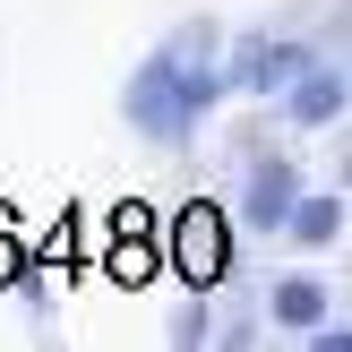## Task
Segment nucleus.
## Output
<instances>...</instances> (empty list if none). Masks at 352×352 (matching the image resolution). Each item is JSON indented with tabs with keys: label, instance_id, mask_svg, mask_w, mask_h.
Returning a JSON list of instances; mask_svg holds the SVG:
<instances>
[{
	"label": "nucleus",
	"instance_id": "nucleus-1",
	"mask_svg": "<svg viewBox=\"0 0 352 352\" xmlns=\"http://www.w3.org/2000/svg\"><path fill=\"white\" fill-rule=\"evenodd\" d=\"M215 95H223V69L189 60V43H172V52H155V60L129 78L120 112H129V129H146V138H172V146H181V138L198 129V112H206Z\"/></svg>",
	"mask_w": 352,
	"mask_h": 352
},
{
	"label": "nucleus",
	"instance_id": "nucleus-2",
	"mask_svg": "<svg viewBox=\"0 0 352 352\" xmlns=\"http://www.w3.org/2000/svg\"><path fill=\"white\" fill-rule=\"evenodd\" d=\"M172 267H181L189 284H223V275H232V223H223V206H181V223H172Z\"/></svg>",
	"mask_w": 352,
	"mask_h": 352
},
{
	"label": "nucleus",
	"instance_id": "nucleus-3",
	"mask_svg": "<svg viewBox=\"0 0 352 352\" xmlns=\"http://www.w3.org/2000/svg\"><path fill=\"white\" fill-rule=\"evenodd\" d=\"M292 198H301V164H292V155H250V164H241L232 223H250V232H284V206Z\"/></svg>",
	"mask_w": 352,
	"mask_h": 352
},
{
	"label": "nucleus",
	"instance_id": "nucleus-4",
	"mask_svg": "<svg viewBox=\"0 0 352 352\" xmlns=\"http://www.w3.org/2000/svg\"><path fill=\"white\" fill-rule=\"evenodd\" d=\"M318 60L309 43H241L232 52V69H223V86H250V95H284L301 69Z\"/></svg>",
	"mask_w": 352,
	"mask_h": 352
},
{
	"label": "nucleus",
	"instance_id": "nucleus-5",
	"mask_svg": "<svg viewBox=\"0 0 352 352\" xmlns=\"http://www.w3.org/2000/svg\"><path fill=\"white\" fill-rule=\"evenodd\" d=\"M284 112H292V129H327V120H344V69L309 60L301 78L284 86Z\"/></svg>",
	"mask_w": 352,
	"mask_h": 352
},
{
	"label": "nucleus",
	"instance_id": "nucleus-6",
	"mask_svg": "<svg viewBox=\"0 0 352 352\" xmlns=\"http://www.w3.org/2000/svg\"><path fill=\"white\" fill-rule=\"evenodd\" d=\"M284 232L301 241V250H336L344 241V198L336 189H301V198L284 206Z\"/></svg>",
	"mask_w": 352,
	"mask_h": 352
},
{
	"label": "nucleus",
	"instance_id": "nucleus-7",
	"mask_svg": "<svg viewBox=\"0 0 352 352\" xmlns=\"http://www.w3.org/2000/svg\"><path fill=\"white\" fill-rule=\"evenodd\" d=\"M267 318L284 327V336H309V327L327 318V284L318 275H275L267 284Z\"/></svg>",
	"mask_w": 352,
	"mask_h": 352
},
{
	"label": "nucleus",
	"instance_id": "nucleus-8",
	"mask_svg": "<svg viewBox=\"0 0 352 352\" xmlns=\"http://www.w3.org/2000/svg\"><path fill=\"white\" fill-rule=\"evenodd\" d=\"M17 267V258H9V215H0V275H9Z\"/></svg>",
	"mask_w": 352,
	"mask_h": 352
}]
</instances>
